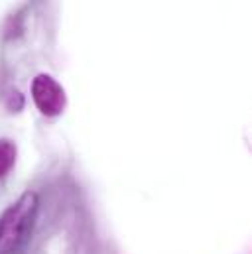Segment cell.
I'll use <instances>...</instances> for the list:
<instances>
[{
    "mask_svg": "<svg viewBox=\"0 0 252 254\" xmlns=\"http://www.w3.org/2000/svg\"><path fill=\"white\" fill-rule=\"evenodd\" d=\"M38 195L26 191L16 203H12L0 219V254H18L28 243L36 213H38Z\"/></svg>",
    "mask_w": 252,
    "mask_h": 254,
    "instance_id": "cell-1",
    "label": "cell"
},
{
    "mask_svg": "<svg viewBox=\"0 0 252 254\" xmlns=\"http://www.w3.org/2000/svg\"><path fill=\"white\" fill-rule=\"evenodd\" d=\"M32 97L36 107L46 117H58L65 109V91L50 75H38L32 83Z\"/></svg>",
    "mask_w": 252,
    "mask_h": 254,
    "instance_id": "cell-2",
    "label": "cell"
},
{
    "mask_svg": "<svg viewBox=\"0 0 252 254\" xmlns=\"http://www.w3.org/2000/svg\"><path fill=\"white\" fill-rule=\"evenodd\" d=\"M16 162V146L10 140H0V178H4Z\"/></svg>",
    "mask_w": 252,
    "mask_h": 254,
    "instance_id": "cell-3",
    "label": "cell"
}]
</instances>
